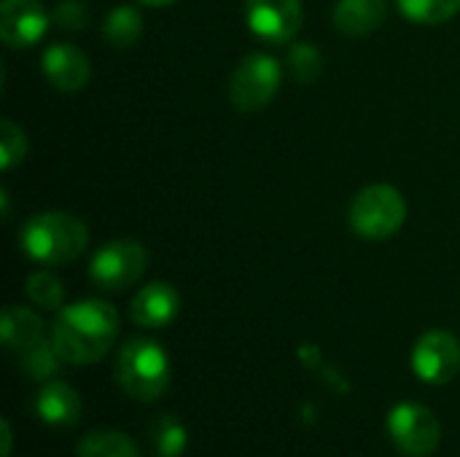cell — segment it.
I'll return each mask as SVG.
<instances>
[{"instance_id":"cell-1","label":"cell","mask_w":460,"mask_h":457,"mask_svg":"<svg viewBox=\"0 0 460 457\" xmlns=\"http://www.w3.org/2000/svg\"><path fill=\"white\" fill-rule=\"evenodd\" d=\"M119 334V312L102 299H84L57 312L51 345L70 366H89L105 358Z\"/></svg>"},{"instance_id":"cell-2","label":"cell","mask_w":460,"mask_h":457,"mask_svg":"<svg viewBox=\"0 0 460 457\" xmlns=\"http://www.w3.org/2000/svg\"><path fill=\"white\" fill-rule=\"evenodd\" d=\"M19 242L27 259L43 267H62L75 261L86 250L89 229L73 213H35L24 221Z\"/></svg>"},{"instance_id":"cell-3","label":"cell","mask_w":460,"mask_h":457,"mask_svg":"<svg viewBox=\"0 0 460 457\" xmlns=\"http://www.w3.org/2000/svg\"><path fill=\"white\" fill-rule=\"evenodd\" d=\"M113 374L119 388L135 401H156L170 388V358L164 347L154 339L135 337L121 345Z\"/></svg>"},{"instance_id":"cell-4","label":"cell","mask_w":460,"mask_h":457,"mask_svg":"<svg viewBox=\"0 0 460 457\" xmlns=\"http://www.w3.org/2000/svg\"><path fill=\"white\" fill-rule=\"evenodd\" d=\"M407 221V202L399 189L388 183H372L361 189L350 207H348V224L350 229L372 242L394 237Z\"/></svg>"},{"instance_id":"cell-5","label":"cell","mask_w":460,"mask_h":457,"mask_svg":"<svg viewBox=\"0 0 460 457\" xmlns=\"http://www.w3.org/2000/svg\"><path fill=\"white\" fill-rule=\"evenodd\" d=\"M280 62L270 54H248L229 75V102L243 113L267 108L280 89Z\"/></svg>"},{"instance_id":"cell-6","label":"cell","mask_w":460,"mask_h":457,"mask_svg":"<svg viewBox=\"0 0 460 457\" xmlns=\"http://www.w3.org/2000/svg\"><path fill=\"white\" fill-rule=\"evenodd\" d=\"M148 264V253L135 240H113L102 245L89 261V277L102 291H127L135 286Z\"/></svg>"},{"instance_id":"cell-7","label":"cell","mask_w":460,"mask_h":457,"mask_svg":"<svg viewBox=\"0 0 460 457\" xmlns=\"http://www.w3.org/2000/svg\"><path fill=\"white\" fill-rule=\"evenodd\" d=\"M388 436L407 457H429L442 442L439 420L431 409L415 401L396 404L388 415Z\"/></svg>"},{"instance_id":"cell-8","label":"cell","mask_w":460,"mask_h":457,"mask_svg":"<svg viewBox=\"0 0 460 457\" xmlns=\"http://www.w3.org/2000/svg\"><path fill=\"white\" fill-rule=\"evenodd\" d=\"M412 372L426 385H447L460 372V342L442 329L426 331L412 347Z\"/></svg>"},{"instance_id":"cell-9","label":"cell","mask_w":460,"mask_h":457,"mask_svg":"<svg viewBox=\"0 0 460 457\" xmlns=\"http://www.w3.org/2000/svg\"><path fill=\"white\" fill-rule=\"evenodd\" d=\"M245 19L251 32L272 46L291 43L302 30V0H245Z\"/></svg>"},{"instance_id":"cell-10","label":"cell","mask_w":460,"mask_h":457,"mask_svg":"<svg viewBox=\"0 0 460 457\" xmlns=\"http://www.w3.org/2000/svg\"><path fill=\"white\" fill-rule=\"evenodd\" d=\"M49 30V13L40 0H3L0 3V38L11 48L35 46Z\"/></svg>"},{"instance_id":"cell-11","label":"cell","mask_w":460,"mask_h":457,"mask_svg":"<svg viewBox=\"0 0 460 457\" xmlns=\"http://www.w3.org/2000/svg\"><path fill=\"white\" fill-rule=\"evenodd\" d=\"M40 67H43V75L49 78V83L67 94L81 92L92 75L89 57L73 43H51L40 57Z\"/></svg>"},{"instance_id":"cell-12","label":"cell","mask_w":460,"mask_h":457,"mask_svg":"<svg viewBox=\"0 0 460 457\" xmlns=\"http://www.w3.org/2000/svg\"><path fill=\"white\" fill-rule=\"evenodd\" d=\"M178 310H181L178 291L164 280H154L135 294L129 304V321L140 329H164L178 318Z\"/></svg>"},{"instance_id":"cell-13","label":"cell","mask_w":460,"mask_h":457,"mask_svg":"<svg viewBox=\"0 0 460 457\" xmlns=\"http://www.w3.org/2000/svg\"><path fill=\"white\" fill-rule=\"evenodd\" d=\"M35 415L51 428H73L81 420V396L67 382L49 380L35 396Z\"/></svg>"},{"instance_id":"cell-14","label":"cell","mask_w":460,"mask_h":457,"mask_svg":"<svg viewBox=\"0 0 460 457\" xmlns=\"http://www.w3.org/2000/svg\"><path fill=\"white\" fill-rule=\"evenodd\" d=\"M388 16L385 0H337L334 5V27L342 35H369L375 32Z\"/></svg>"},{"instance_id":"cell-15","label":"cell","mask_w":460,"mask_h":457,"mask_svg":"<svg viewBox=\"0 0 460 457\" xmlns=\"http://www.w3.org/2000/svg\"><path fill=\"white\" fill-rule=\"evenodd\" d=\"M0 334H3V345L19 356L43 339V321L27 307H5Z\"/></svg>"},{"instance_id":"cell-16","label":"cell","mask_w":460,"mask_h":457,"mask_svg":"<svg viewBox=\"0 0 460 457\" xmlns=\"http://www.w3.org/2000/svg\"><path fill=\"white\" fill-rule=\"evenodd\" d=\"M143 32V16L135 5H116L102 22V40L119 51L132 48Z\"/></svg>"},{"instance_id":"cell-17","label":"cell","mask_w":460,"mask_h":457,"mask_svg":"<svg viewBox=\"0 0 460 457\" xmlns=\"http://www.w3.org/2000/svg\"><path fill=\"white\" fill-rule=\"evenodd\" d=\"M75 457H140V450L119 431H92L78 442Z\"/></svg>"},{"instance_id":"cell-18","label":"cell","mask_w":460,"mask_h":457,"mask_svg":"<svg viewBox=\"0 0 460 457\" xmlns=\"http://www.w3.org/2000/svg\"><path fill=\"white\" fill-rule=\"evenodd\" d=\"M148 439L156 457H181L189 444L186 426L175 415H159L148 428Z\"/></svg>"},{"instance_id":"cell-19","label":"cell","mask_w":460,"mask_h":457,"mask_svg":"<svg viewBox=\"0 0 460 457\" xmlns=\"http://www.w3.org/2000/svg\"><path fill=\"white\" fill-rule=\"evenodd\" d=\"M59 364H65V361H62L59 353L54 350L51 339H49V342L40 339L38 345H32V347H27L24 353H19V366H22V372H24L30 380H35V382L51 380V377L57 374Z\"/></svg>"},{"instance_id":"cell-20","label":"cell","mask_w":460,"mask_h":457,"mask_svg":"<svg viewBox=\"0 0 460 457\" xmlns=\"http://www.w3.org/2000/svg\"><path fill=\"white\" fill-rule=\"evenodd\" d=\"M399 11L415 24H442L460 11V0H396Z\"/></svg>"},{"instance_id":"cell-21","label":"cell","mask_w":460,"mask_h":457,"mask_svg":"<svg viewBox=\"0 0 460 457\" xmlns=\"http://www.w3.org/2000/svg\"><path fill=\"white\" fill-rule=\"evenodd\" d=\"M27 296L32 304L49 312H59L65 304V286L57 275L51 272H35L27 280Z\"/></svg>"},{"instance_id":"cell-22","label":"cell","mask_w":460,"mask_h":457,"mask_svg":"<svg viewBox=\"0 0 460 457\" xmlns=\"http://www.w3.org/2000/svg\"><path fill=\"white\" fill-rule=\"evenodd\" d=\"M288 67L296 81L313 83L323 73V57L315 48V43H294L288 51Z\"/></svg>"},{"instance_id":"cell-23","label":"cell","mask_w":460,"mask_h":457,"mask_svg":"<svg viewBox=\"0 0 460 457\" xmlns=\"http://www.w3.org/2000/svg\"><path fill=\"white\" fill-rule=\"evenodd\" d=\"M27 156V137L24 129L13 121H0V167L11 170Z\"/></svg>"},{"instance_id":"cell-24","label":"cell","mask_w":460,"mask_h":457,"mask_svg":"<svg viewBox=\"0 0 460 457\" xmlns=\"http://www.w3.org/2000/svg\"><path fill=\"white\" fill-rule=\"evenodd\" d=\"M51 19L62 30H84L89 24V8L81 0H59L51 11Z\"/></svg>"},{"instance_id":"cell-25","label":"cell","mask_w":460,"mask_h":457,"mask_svg":"<svg viewBox=\"0 0 460 457\" xmlns=\"http://www.w3.org/2000/svg\"><path fill=\"white\" fill-rule=\"evenodd\" d=\"M0 428H3V457H8L11 455V442H13V439H11V423L3 420Z\"/></svg>"},{"instance_id":"cell-26","label":"cell","mask_w":460,"mask_h":457,"mask_svg":"<svg viewBox=\"0 0 460 457\" xmlns=\"http://www.w3.org/2000/svg\"><path fill=\"white\" fill-rule=\"evenodd\" d=\"M140 3L154 5V8H162V5H170V3H175V0H140Z\"/></svg>"}]
</instances>
